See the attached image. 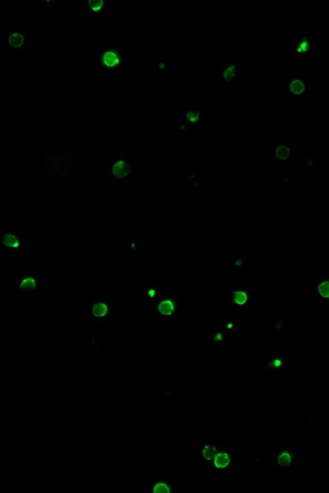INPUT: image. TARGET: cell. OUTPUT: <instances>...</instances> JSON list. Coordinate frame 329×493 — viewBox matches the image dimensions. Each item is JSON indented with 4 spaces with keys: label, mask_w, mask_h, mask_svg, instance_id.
<instances>
[{
    "label": "cell",
    "mask_w": 329,
    "mask_h": 493,
    "mask_svg": "<svg viewBox=\"0 0 329 493\" xmlns=\"http://www.w3.org/2000/svg\"><path fill=\"white\" fill-rule=\"evenodd\" d=\"M65 147L50 149L44 155L43 163L48 171L55 173L59 177H64L71 170L72 163L75 161V155Z\"/></svg>",
    "instance_id": "1"
},
{
    "label": "cell",
    "mask_w": 329,
    "mask_h": 493,
    "mask_svg": "<svg viewBox=\"0 0 329 493\" xmlns=\"http://www.w3.org/2000/svg\"><path fill=\"white\" fill-rule=\"evenodd\" d=\"M123 62V51L113 46L98 51V67L102 71L120 72Z\"/></svg>",
    "instance_id": "2"
},
{
    "label": "cell",
    "mask_w": 329,
    "mask_h": 493,
    "mask_svg": "<svg viewBox=\"0 0 329 493\" xmlns=\"http://www.w3.org/2000/svg\"><path fill=\"white\" fill-rule=\"evenodd\" d=\"M108 177L114 181H125L132 175L131 162L126 156L115 157L107 167Z\"/></svg>",
    "instance_id": "3"
},
{
    "label": "cell",
    "mask_w": 329,
    "mask_h": 493,
    "mask_svg": "<svg viewBox=\"0 0 329 493\" xmlns=\"http://www.w3.org/2000/svg\"><path fill=\"white\" fill-rule=\"evenodd\" d=\"M179 310V302L178 298L173 295L163 294L160 298L156 302L155 311L156 314L159 315L164 320L171 319Z\"/></svg>",
    "instance_id": "4"
},
{
    "label": "cell",
    "mask_w": 329,
    "mask_h": 493,
    "mask_svg": "<svg viewBox=\"0 0 329 493\" xmlns=\"http://www.w3.org/2000/svg\"><path fill=\"white\" fill-rule=\"evenodd\" d=\"M0 247L3 250L8 251H18L23 247L22 235L18 234L16 231L5 229L1 232L0 237Z\"/></svg>",
    "instance_id": "5"
},
{
    "label": "cell",
    "mask_w": 329,
    "mask_h": 493,
    "mask_svg": "<svg viewBox=\"0 0 329 493\" xmlns=\"http://www.w3.org/2000/svg\"><path fill=\"white\" fill-rule=\"evenodd\" d=\"M251 293L246 287H235L228 294V305L234 308H247L250 306Z\"/></svg>",
    "instance_id": "6"
},
{
    "label": "cell",
    "mask_w": 329,
    "mask_h": 493,
    "mask_svg": "<svg viewBox=\"0 0 329 493\" xmlns=\"http://www.w3.org/2000/svg\"><path fill=\"white\" fill-rule=\"evenodd\" d=\"M112 302L111 300H98L90 306L89 314L90 319L93 322H104L111 315Z\"/></svg>",
    "instance_id": "7"
},
{
    "label": "cell",
    "mask_w": 329,
    "mask_h": 493,
    "mask_svg": "<svg viewBox=\"0 0 329 493\" xmlns=\"http://www.w3.org/2000/svg\"><path fill=\"white\" fill-rule=\"evenodd\" d=\"M275 464L281 469H292L298 464V455L293 449L279 448Z\"/></svg>",
    "instance_id": "8"
},
{
    "label": "cell",
    "mask_w": 329,
    "mask_h": 493,
    "mask_svg": "<svg viewBox=\"0 0 329 493\" xmlns=\"http://www.w3.org/2000/svg\"><path fill=\"white\" fill-rule=\"evenodd\" d=\"M234 465L233 454L227 449H218L215 458L212 461V467L219 471L224 472L229 470Z\"/></svg>",
    "instance_id": "9"
},
{
    "label": "cell",
    "mask_w": 329,
    "mask_h": 493,
    "mask_svg": "<svg viewBox=\"0 0 329 493\" xmlns=\"http://www.w3.org/2000/svg\"><path fill=\"white\" fill-rule=\"evenodd\" d=\"M16 289L22 293H31L40 290V277L32 275L17 276Z\"/></svg>",
    "instance_id": "10"
},
{
    "label": "cell",
    "mask_w": 329,
    "mask_h": 493,
    "mask_svg": "<svg viewBox=\"0 0 329 493\" xmlns=\"http://www.w3.org/2000/svg\"><path fill=\"white\" fill-rule=\"evenodd\" d=\"M315 48V42L312 37L305 35L296 41L293 45L292 52L297 56H307L313 52Z\"/></svg>",
    "instance_id": "11"
},
{
    "label": "cell",
    "mask_w": 329,
    "mask_h": 493,
    "mask_svg": "<svg viewBox=\"0 0 329 493\" xmlns=\"http://www.w3.org/2000/svg\"><path fill=\"white\" fill-rule=\"evenodd\" d=\"M307 89V82L301 76H294L291 77L285 87V91L288 95L295 96V95H302L305 93Z\"/></svg>",
    "instance_id": "12"
},
{
    "label": "cell",
    "mask_w": 329,
    "mask_h": 493,
    "mask_svg": "<svg viewBox=\"0 0 329 493\" xmlns=\"http://www.w3.org/2000/svg\"><path fill=\"white\" fill-rule=\"evenodd\" d=\"M148 492L172 493L174 492V486L170 480L164 479V478H158V479H155L148 486Z\"/></svg>",
    "instance_id": "13"
},
{
    "label": "cell",
    "mask_w": 329,
    "mask_h": 493,
    "mask_svg": "<svg viewBox=\"0 0 329 493\" xmlns=\"http://www.w3.org/2000/svg\"><path fill=\"white\" fill-rule=\"evenodd\" d=\"M239 73V67L236 63H230L224 66L221 70V80L225 83H232L237 79Z\"/></svg>",
    "instance_id": "14"
},
{
    "label": "cell",
    "mask_w": 329,
    "mask_h": 493,
    "mask_svg": "<svg viewBox=\"0 0 329 493\" xmlns=\"http://www.w3.org/2000/svg\"><path fill=\"white\" fill-rule=\"evenodd\" d=\"M8 46L10 49L18 51L24 47V35L22 32L15 30L8 35Z\"/></svg>",
    "instance_id": "15"
},
{
    "label": "cell",
    "mask_w": 329,
    "mask_h": 493,
    "mask_svg": "<svg viewBox=\"0 0 329 493\" xmlns=\"http://www.w3.org/2000/svg\"><path fill=\"white\" fill-rule=\"evenodd\" d=\"M218 449L219 448L217 446H215V445H212V444H209V443H205V444H203L199 447V449H198V455L201 458V460L208 461V462H211L212 463L213 459L215 458V456L217 454Z\"/></svg>",
    "instance_id": "16"
},
{
    "label": "cell",
    "mask_w": 329,
    "mask_h": 493,
    "mask_svg": "<svg viewBox=\"0 0 329 493\" xmlns=\"http://www.w3.org/2000/svg\"><path fill=\"white\" fill-rule=\"evenodd\" d=\"M86 7L90 15H102L107 7L105 0H88L86 1Z\"/></svg>",
    "instance_id": "17"
},
{
    "label": "cell",
    "mask_w": 329,
    "mask_h": 493,
    "mask_svg": "<svg viewBox=\"0 0 329 493\" xmlns=\"http://www.w3.org/2000/svg\"><path fill=\"white\" fill-rule=\"evenodd\" d=\"M162 295V289L159 284L150 283L145 287V297L151 302H157Z\"/></svg>",
    "instance_id": "18"
},
{
    "label": "cell",
    "mask_w": 329,
    "mask_h": 493,
    "mask_svg": "<svg viewBox=\"0 0 329 493\" xmlns=\"http://www.w3.org/2000/svg\"><path fill=\"white\" fill-rule=\"evenodd\" d=\"M316 292L318 297L329 300V278H322L317 281Z\"/></svg>",
    "instance_id": "19"
},
{
    "label": "cell",
    "mask_w": 329,
    "mask_h": 493,
    "mask_svg": "<svg viewBox=\"0 0 329 493\" xmlns=\"http://www.w3.org/2000/svg\"><path fill=\"white\" fill-rule=\"evenodd\" d=\"M284 367H285V359L283 357L275 356V357H271L268 360L265 369L271 372H277V371H282L284 369Z\"/></svg>",
    "instance_id": "20"
},
{
    "label": "cell",
    "mask_w": 329,
    "mask_h": 493,
    "mask_svg": "<svg viewBox=\"0 0 329 493\" xmlns=\"http://www.w3.org/2000/svg\"><path fill=\"white\" fill-rule=\"evenodd\" d=\"M227 342V336H226V333L225 332H222V331H217L213 334L212 338H211V343L213 346H216V347H222L226 344Z\"/></svg>",
    "instance_id": "21"
},
{
    "label": "cell",
    "mask_w": 329,
    "mask_h": 493,
    "mask_svg": "<svg viewBox=\"0 0 329 493\" xmlns=\"http://www.w3.org/2000/svg\"><path fill=\"white\" fill-rule=\"evenodd\" d=\"M275 158L281 161H286L291 156V148L287 145H280L274 152Z\"/></svg>",
    "instance_id": "22"
},
{
    "label": "cell",
    "mask_w": 329,
    "mask_h": 493,
    "mask_svg": "<svg viewBox=\"0 0 329 493\" xmlns=\"http://www.w3.org/2000/svg\"><path fill=\"white\" fill-rule=\"evenodd\" d=\"M189 125L192 124H198L200 121V114L197 109H192L189 108L186 111V120H185Z\"/></svg>",
    "instance_id": "23"
},
{
    "label": "cell",
    "mask_w": 329,
    "mask_h": 493,
    "mask_svg": "<svg viewBox=\"0 0 329 493\" xmlns=\"http://www.w3.org/2000/svg\"><path fill=\"white\" fill-rule=\"evenodd\" d=\"M238 327H239V325L234 318H229L224 323L225 331H236V330H238Z\"/></svg>",
    "instance_id": "24"
},
{
    "label": "cell",
    "mask_w": 329,
    "mask_h": 493,
    "mask_svg": "<svg viewBox=\"0 0 329 493\" xmlns=\"http://www.w3.org/2000/svg\"><path fill=\"white\" fill-rule=\"evenodd\" d=\"M168 66H169V63H168V61H166V60H163L162 59V60H157L156 61V69L159 72H163V71L167 70L168 69Z\"/></svg>",
    "instance_id": "25"
},
{
    "label": "cell",
    "mask_w": 329,
    "mask_h": 493,
    "mask_svg": "<svg viewBox=\"0 0 329 493\" xmlns=\"http://www.w3.org/2000/svg\"><path fill=\"white\" fill-rule=\"evenodd\" d=\"M131 249L132 250H137V243L136 242H132Z\"/></svg>",
    "instance_id": "26"
}]
</instances>
